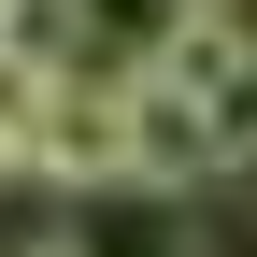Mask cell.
<instances>
[{"instance_id": "cell-2", "label": "cell", "mask_w": 257, "mask_h": 257, "mask_svg": "<svg viewBox=\"0 0 257 257\" xmlns=\"http://www.w3.org/2000/svg\"><path fill=\"white\" fill-rule=\"evenodd\" d=\"M72 29H86V57H100V72H157V57H172V29H186V0H72Z\"/></svg>"}, {"instance_id": "cell-1", "label": "cell", "mask_w": 257, "mask_h": 257, "mask_svg": "<svg viewBox=\"0 0 257 257\" xmlns=\"http://www.w3.org/2000/svg\"><path fill=\"white\" fill-rule=\"evenodd\" d=\"M214 172H229V157H214L200 86H172V72H128V186L186 200V186H214Z\"/></svg>"}, {"instance_id": "cell-3", "label": "cell", "mask_w": 257, "mask_h": 257, "mask_svg": "<svg viewBox=\"0 0 257 257\" xmlns=\"http://www.w3.org/2000/svg\"><path fill=\"white\" fill-rule=\"evenodd\" d=\"M186 15H200V29H214L229 57H257V0H186Z\"/></svg>"}, {"instance_id": "cell-4", "label": "cell", "mask_w": 257, "mask_h": 257, "mask_svg": "<svg viewBox=\"0 0 257 257\" xmlns=\"http://www.w3.org/2000/svg\"><path fill=\"white\" fill-rule=\"evenodd\" d=\"M15 257H86V229H29V243H15Z\"/></svg>"}]
</instances>
